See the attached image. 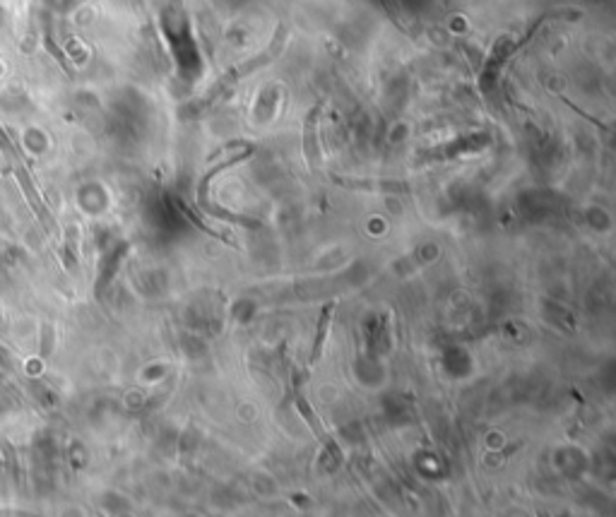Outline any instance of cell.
<instances>
[{
    "instance_id": "6da1fadb",
    "label": "cell",
    "mask_w": 616,
    "mask_h": 517,
    "mask_svg": "<svg viewBox=\"0 0 616 517\" xmlns=\"http://www.w3.org/2000/svg\"><path fill=\"white\" fill-rule=\"evenodd\" d=\"M330 323V311L323 313L320 318V327H318V334H316V347H313V361L318 359V354H320V344H323V337H325V325Z\"/></svg>"
}]
</instances>
